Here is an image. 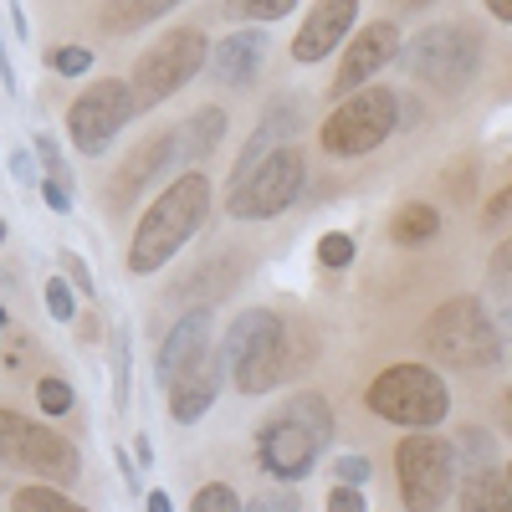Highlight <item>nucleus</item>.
<instances>
[{"mask_svg":"<svg viewBox=\"0 0 512 512\" xmlns=\"http://www.w3.org/2000/svg\"><path fill=\"white\" fill-rule=\"evenodd\" d=\"M303 349L308 344H303V328H297V323H287L272 308H246L226 328L216 354H221V364L236 379L241 395H267V390H277L287 374H297Z\"/></svg>","mask_w":512,"mask_h":512,"instance_id":"obj_1","label":"nucleus"},{"mask_svg":"<svg viewBox=\"0 0 512 512\" xmlns=\"http://www.w3.org/2000/svg\"><path fill=\"white\" fill-rule=\"evenodd\" d=\"M205 210H210V180L200 169L190 175H175L164 185V195L144 210V221L134 226V246H128V272L149 277L159 272L169 256H180L185 241L205 226Z\"/></svg>","mask_w":512,"mask_h":512,"instance_id":"obj_2","label":"nucleus"},{"mask_svg":"<svg viewBox=\"0 0 512 512\" xmlns=\"http://www.w3.org/2000/svg\"><path fill=\"white\" fill-rule=\"evenodd\" d=\"M328 441H333L328 400L323 395H297L256 431V461H262V472L277 477V482H303L318 466V456L328 451Z\"/></svg>","mask_w":512,"mask_h":512,"instance_id":"obj_3","label":"nucleus"},{"mask_svg":"<svg viewBox=\"0 0 512 512\" xmlns=\"http://www.w3.org/2000/svg\"><path fill=\"white\" fill-rule=\"evenodd\" d=\"M425 349L446 369H497L502 364V333L482 297H451L425 323Z\"/></svg>","mask_w":512,"mask_h":512,"instance_id":"obj_4","label":"nucleus"},{"mask_svg":"<svg viewBox=\"0 0 512 512\" xmlns=\"http://www.w3.org/2000/svg\"><path fill=\"white\" fill-rule=\"evenodd\" d=\"M364 405L390 425L425 431V425H441L451 415V390L431 364H395L364 390Z\"/></svg>","mask_w":512,"mask_h":512,"instance_id":"obj_5","label":"nucleus"},{"mask_svg":"<svg viewBox=\"0 0 512 512\" xmlns=\"http://www.w3.org/2000/svg\"><path fill=\"white\" fill-rule=\"evenodd\" d=\"M303 185H308V159L282 144V149L262 154L251 169L231 175L226 210H231L236 221H272V216H282V210L297 205Z\"/></svg>","mask_w":512,"mask_h":512,"instance_id":"obj_6","label":"nucleus"},{"mask_svg":"<svg viewBox=\"0 0 512 512\" xmlns=\"http://www.w3.org/2000/svg\"><path fill=\"white\" fill-rule=\"evenodd\" d=\"M405 67H410L415 82H425V88L461 93L466 82L477 77V67H482V31L477 26H456V21L425 26L405 47Z\"/></svg>","mask_w":512,"mask_h":512,"instance_id":"obj_7","label":"nucleus"},{"mask_svg":"<svg viewBox=\"0 0 512 512\" xmlns=\"http://www.w3.org/2000/svg\"><path fill=\"white\" fill-rule=\"evenodd\" d=\"M205 52H210L205 31H195V26L164 31L154 47L134 62V77H128V93H134V113H149V108H159L164 98H175L185 82L205 67Z\"/></svg>","mask_w":512,"mask_h":512,"instance_id":"obj_8","label":"nucleus"},{"mask_svg":"<svg viewBox=\"0 0 512 512\" xmlns=\"http://www.w3.org/2000/svg\"><path fill=\"white\" fill-rule=\"evenodd\" d=\"M395 118H400V98L390 88H354L344 93V103H338L323 123V154L333 159H359L369 149H379L384 139L395 134Z\"/></svg>","mask_w":512,"mask_h":512,"instance_id":"obj_9","label":"nucleus"},{"mask_svg":"<svg viewBox=\"0 0 512 512\" xmlns=\"http://www.w3.org/2000/svg\"><path fill=\"white\" fill-rule=\"evenodd\" d=\"M395 477H400V497L405 507L415 512H436L451 502V487H456V446L425 431H410L400 446H395Z\"/></svg>","mask_w":512,"mask_h":512,"instance_id":"obj_10","label":"nucleus"},{"mask_svg":"<svg viewBox=\"0 0 512 512\" xmlns=\"http://www.w3.org/2000/svg\"><path fill=\"white\" fill-rule=\"evenodd\" d=\"M0 451H6V461H21L26 472L52 477L62 487H72L82 472V456L72 441H62L57 431H47V425H36L16 410H0Z\"/></svg>","mask_w":512,"mask_h":512,"instance_id":"obj_11","label":"nucleus"},{"mask_svg":"<svg viewBox=\"0 0 512 512\" xmlns=\"http://www.w3.org/2000/svg\"><path fill=\"white\" fill-rule=\"evenodd\" d=\"M123 123H134V93H128V82H93L88 93H82L72 108H67V134L82 154H108V144L123 134Z\"/></svg>","mask_w":512,"mask_h":512,"instance_id":"obj_12","label":"nucleus"},{"mask_svg":"<svg viewBox=\"0 0 512 512\" xmlns=\"http://www.w3.org/2000/svg\"><path fill=\"white\" fill-rule=\"evenodd\" d=\"M210 333H216V313L210 308H195V313H185L175 328H169V338L159 344V359H154V384L159 390H169L180 374H190L210 354Z\"/></svg>","mask_w":512,"mask_h":512,"instance_id":"obj_13","label":"nucleus"},{"mask_svg":"<svg viewBox=\"0 0 512 512\" xmlns=\"http://www.w3.org/2000/svg\"><path fill=\"white\" fill-rule=\"evenodd\" d=\"M395 57H400V31H395V21H369L359 36H349V52H344V62H338V77H333L338 98L354 93V88H364V82H369L379 67H390Z\"/></svg>","mask_w":512,"mask_h":512,"instance_id":"obj_14","label":"nucleus"},{"mask_svg":"<svg viewBox=\"0 0 512 512\" xmlns=\"http://www.w3.org/2000/svg\"><path fill=\"white\" fill-rule=\"evenodd\" d=\"M354 16H359V0H313L303 31L292 41V57L297 62H323L328 52H338L349 41Z\"/></svg>","mask_w":512,"mask_h":512,"instance_id":"obj_15","label":"nucleus"},{"mask_svg":"<svg viewBox=\"0 0 512 512\" xmlns=\"http://www.w3.org/2000/svg\"><path fill=\"white\" fill-rule=\"evenodd\" d=\"M262 62H267V31H262V26L231 31L226 41H216V47L205 52L210 77L226 82V88H251L256 72H262Z\"/></svg>","mask_w":512,"mask_h":512,"instance_id":"obj_16","label":"nucleus"},{"mask_svg":"<svg viewBox=\"0 0 512 512\" xmlns=\"http://www.w3.org/2000/svg\"><path fill=\"white\" fill-rule=\"evenodd\" d=\"M164 169H175V134H154L149 144H139L134 154L123 159V169H118L113 185H108L113 210H128V205L144 195V185H154Z\"/></svg>","mask_w":512,"mask_h":512,"instance_id":"obj_17","label":"nucleus"},{"mask_svg":"<svg viewBox=\"0 0 512 512\" xmlns=\"http://www.w3.org/2000/svg\"><path fill=\"white\" fill-rule=\"evenodd\" d=\"M221 384H226V364H221L216 349H210L190 374H180V379L164 390V395H169V420H175V425H195L210 405H216Z\"/></svg>","mask_w":512,"mask_h":512,"instance_id":"obj_18","label":"nucleus"},{"mask_svg":"<svg viewBox=\"0 0 512 512\" xmlns=\"http://www.w3.org/2000/svg\"><path fill=\"white\" fill-rule=\"evenodd\" d=\"M297 128H303V103L297 98H272L267 103V113H262V123L251 128V139L241 144V159H236V169L231 175H241V169H251L262 154H272V149H282Z\"/></svg>","mask_w":512,"mask_h":512,"instance_id":"obj_19","label":"nucleus"},{"mask_svg":"<svg viewBox=\"0 0 512 512\" xmlns=\"http://www.w3.org/2000/svg\"><path fill=\"white\" fill-rule=\"evenodd\" d=\"M466 512H512V492H507V477L502 466H466L461 477V497H456Z\"/></svg>","mask_w":512,"mask_h":512,"instance_id":"obj_20","label":"nucleus"},{"mask_svg":"<svg viewBox=\"0 0 512 512\" xmlns=\"http://www.w3.org/2000/svg\"><path fill=\"white\" fill-rule=\"evenodd\" d=\"M221 139H226V113L221 108H200L185 128H175V169L180 164H200Z\"/></svg>","mask_w":512,"mask_h":512,"instance_id":"obj_21","label":"nucleus"},{"mask_svg":"<svg viewBox=\"0 0 512 512\" xmlns=\"http://www.w3.org/2000/svg\"><path fill=\"white\" fill-rule=\"evenodd\" d=\"M180 0H103V31L108 36H128V31H144L149 21H159V16H169Z\"/></svg>","mask_w":512,"mask_h":512,"instance_id":"obj_22","label":"nucleus"},{"mask_svg":"<svg viewBox=\"0 0 512 512\" xmlns=\"http://www.w3.org/2000/svg\"><path fill=\"white\" fill-rule=\"evenodd\" d=\"M436 231H441V210L425 205V200H405V205L395 210V221H390L395 246H425Z\"/></svg>","mask_w":512,"mask_h":512,"instance_id":"obj_23","label":"nucleus"},{"mask_svg":"<svg viewBox=\"0 0 512 512\" xmlns=\"http://www.w3.org/2000/svg\"><path fill=\"white\" fill-rule=\"evenodd\" d=\"M231 21H256V26H272L282 16L297 11V0H221Z\"/></svg>","mask_w":512,"mask_h":512,"instance_id":"obj_24","label":"nucleus"},{"mask_svg":"<svg viewBox=\"0 0 512 512\" xmlns=\"http://www.w3.org/2000/svg\"><path fill=\"white\" fill-rule=\"evenodd\" d=\"M11 507L16 512H77V502L62 487H21L11 492Z\"/></svg>","mask_w":512,"mask_h":512,"instance_id":"obj_25","label":"nucleus"},{"mask_svg":"<svg viewBox=\"0 0 512 512\" xmlns=\"http://www.w3.org/2000/svg\"><path fill=\"white\" fill-rule=\"evenodd\" d=\"M487 287H492L497 303H507V313H512V241H502V246L492 251V262H487Z\"/></svg>","mask_w":512,"mask_h":512,"instance_id":"obj_26","label":"nucleus"},{"mask_svg":"<svg viewBox=\"0 0 512 512\" xmlns=\"http://www.w3.org/2000/svg\"><path fill=\"white\" fill-rule=\"evenodd\" d=\"M36 164H41V180H57L62 190H72V169H67V159H62L57 139H47V134L36 139Z\"/></svg>","mask_w":512,"mask_h":512,"instance_id":"obj_27","label":"nucleus"},{"mask_svg":"<svg viewBox=\"0 0 512 512\" xmlns=\"http://www.w3.org/2000/svg\"><path fill=\"white\" fill-rule=\"evenodd\" d=\"M36 405H41V415H67L72 410V384L57 379V374L36 379Z\"/></svg>","mask_w":512,"mask_h":512,"instance_id":"obj_28","label":"nucleus"},{"mask_svg":"<svg viewBox=\"0 0 512 512\" xmlns=\"http://www.w3.org/2000/svg\"><path fill=\"white\" fill-rule=\"evenodd\" d=\"M128 369H134V359H128V333L113 328V405L128 410Z\"/></svg>","mask_w":512,"mask_h":512,"instance_id":"obj_29","label":"nucleus"},{"mask_svg":"<svg viewBox=\"0 0 512 512\" xmlns=\"http://www.w3.org/2000/svg\"><path fill=\"white\" fill-rule=\"evenodd\" d=\"M354 251H359V246H354L349 231H328V236L318 241V262L338 272V267H349V262H354Z\"/></svg>","mask_w":512,"mask_h":512,"instance_id":"obj_30","label":"nucleus"},{"mask_svg":"<svg viewBox=\"0 0 512 512\" xmlns=\"http://www.w3.org/2000/svg\"><path fill=\"white\" fill-rule=\"evenodd\" d=\"M195 512H236L241 507V497H236V487H226V482H210V487H200L195 492V502H190Z\"/></svg>","mask_w":512,"mask_h":512,"instance_id":"obj_31","label":"nucleus"},{"mask_svg":"<svg viewBox=\"0 0 512 512\" xmlns=\"http://www.w3.org/2000/svg\"><path fill=\"white\" fill-rule=\"evenodd\" d=\"M497 461V441L487 431H466L461 436V466H492Z\"/></svg>","mask_w":512,"mask_h":512,"instance_id":"obj_32","label":"nucleus"},{"mask_svg":"<svg viewBox=\"0 0 512 512\" xmlns=\"http://www.w3.org/2000/svg\"><path fill=\"white\" fill-rule=\"evenodd\" d=\"M52 67H57L62 77H88V72H93V52H88V47H57V52H52Z\"/></svg>","mask_w":512,"mask_h":512,"instance_id":"obj_33","label":"nucleus"},{"mask_svg":"<svg viewBox=\"0 0 512 512\" xmlns=\"http://www.w3.org/2000/svg\"><path fill=\"white\" fill-rule=\"evenodd\" d=\"M47 313H52L57 323H67V318L77 313V303H72V282H67V277H52V282H47Z\"/></svg>","mask_w":512,"mask_h":512,"instance_id":"obj_34","label":"nucleus"},{"mask_svg":"<svg viewBox=\"0 0 512 512\" xmlns=\"http://www.w3.org/2000/svg\"><path fill=\"white\" fill-rule=\"evenodd\" d=\"M11 180H16V185H41V164H36V154H26V149L11 154Z\"/></svg>","mask_w":512,"mask_h":512,"instance_id":"obj_35","label":"nucleus"},{"mask_svg":"<svg viewBox=\"0 0 512 512\" xmlns=\"http://www.w3.org/2000/svg\"><path fill=\"white\" fill-rule=\"evenodd\" d=\"M62 267H67V282H72L77 292H88V297L98 292V287H93V272H88V262H82V256H72V251H62Z\"/></svg>","mask_w":512,"mask_h":512,"instance_id":"obj_36","label":"nucleus"},{"mask_svg":"<svg viewBox=\"0 0 512 512\" xmlns=\"http://www.w3.org/2000/svg\"><path fill=\"white\" fill-rule=\"evenodd\" d=\"M338 482L364 487V482H369V461H364V456H338Z\"/></svg>","mask_w":512,"mask_h":512,"instance_id":"obj_37","label":"nucleus"},{"mask_svg":"<svg viewBox=\"0 0 512 512\" xmlns=\"http://www.w3.org/2000/svg\"><path fill=\"white\" fill-rule=\"evenodd\" d=\"M328 507H333V512H344V507H349V512H364V492L344 482L338 492H328Z\"/></svg>","mask_w":512,"mask_h":512,"instance_id":"obj_38","label":"nucleus"},{"mask_svg":"<svg viewBox=\"0 0 512 512\" xmlns=\"http://www.w3.org/2000/svg\"><path fill=\"white\" fill-rule=\"evenodd\" d=\"M41 195H47V210H57V216L72 210V190H62L57 180H41Z\"/></svg>","mask_w":512,"mask_h":512,"instance_id":"obj_39","label":"nucleus"},{"mask_svg":"<svg viewBox=\"0 0 512 512\" xmlns=\"http://www.w3.org/2000/svg\"><path fill=\"white\" fill-rule=\"evenodd\" d=\"M487 221H492V226H502V221H512V185L492 195V205H487Z\"/></svg>","mask_w":512,"mask_h":512,"instance_id":"obj_40","label":"nucleus"},{"mask_svg":"<svg viewBox=\"0 0 512 512\" xmlns=\"http://www.w3.org/2000/svg\"><path fill=\"white\" fill-rule=\"evenodd\" d=\"M0 88H6L11 98L21 93V82H16V67H11V57H6V41H0Z\"/></svg>","mask_w":512,"mask_h":512,"instance_id":"obj_41","label":"nucleus"},{"mask_svg":"<svg viewBox=\"0 0 512 512\" xmlns=\"http://www.w3.org/2000/svg\"><path fill=\"white\" fill-rule=\"evenodd\" d=\"M128 456H134V461H144V466H149V461H154V446H149V436H139V441H134V451H128Z\"/></svg>","mask_w":512,"mask_h":512,"instance_id":"obj_42","label":"nucleus"},{"mask_svg":"<svg viewBox=\"0 0 512 512\" xmlns=\"http://www.w3.org/2000/svg\"><path fill=\"white\" fill-rule=\"evenodd\" d=\"M487 11H492L497 21H507V26H512V0H487Z\"/></svg>","mask_w":512,"mask_h":512,"instance_id":"obj_43","label":"nucleus"},{"mask_svg":"<svg viewBox=\"0 0 512 512\" xmlns=\"http://www.w3.org/2000/svg\"><path fill=\"white\" fill-rule=\"evenodd\" d=\"M11 287H16V272H11L6 262H0V292H11Z\"/></svg>","mask_w":512,"mask_h":512,"instance_id":"obj_44","label":"nucleus"},{"mask_svg":"<svg viewBox=\"0 0 512 512\" xmlns=\"http://www.w3.org/2000/svg\"><path fill=\"white\" fill-rule=\"evenodd\" d=\"M149 512H169V497L164 492H149Z\"/></svg>","mask_w":512,"mask_h":512,"instance_id":"obj_45","label":"nucleus"},{"mask_svg":"<svg viewBox=\"0 0 512 512\" xmlns=\"http://www.w3.org/2000/svg\"><path fill=\"white\" fill-rule=\"evenodd\" d=\"M502 477H507V492H512V466H502Z\"/></svg>","mask_w":512,"mask_h":512,"instance_id":"obj_46","label":"nucleus"},{"mask_svg":"<svg viewBox=\"0 0 512 512\" xmlns=\"http://www.w3.org/2000/svg\"><path fill=\"white\" fill-rule=\"evenodd\" d=\"M507 420H512V390H507Z\"/></svg>","mask_w":512,"mask_h":512,"instance_id":"obj_47","label":"nucleus"},{"mask_svg":"<svg viewBox=\"0 0 512 512\" xmlns=\"http://www.w3.org/2000/svg\"><path fill=\"white\" fill-rule=\"evenodd\" d=\"M0 241H6V221H0Z\"/></svg>","mask_w":512,"mask_h":512,"instance_id":"obj_48","label":"nucleus"},{"mask_svg":"<svg viewBox=\"0 0 512 512\" xmlns=\"http://www.w3.org/2000/svg\"><path fill=\"white\" fill-rule=\"evenodd\" d=\"M0 328H6V308H0Z\"/></svg>","mask_w":512,"mask_h":512,"instance_id":"obj_49","label":"nucleus"},{"mask_svg":"<svg viewBox=\"0 0 512 512\" xmlns=\"http://www.w3.org/2000/svg\"><path fill=\"white\" fill-rule=\"evenodd\" d=\"M0 461H6V451H0Z\"/></svg>","mask_w":512,"mask_h":512,"instance_id":"obj_50","label":"nucleus"}]
</instances>
